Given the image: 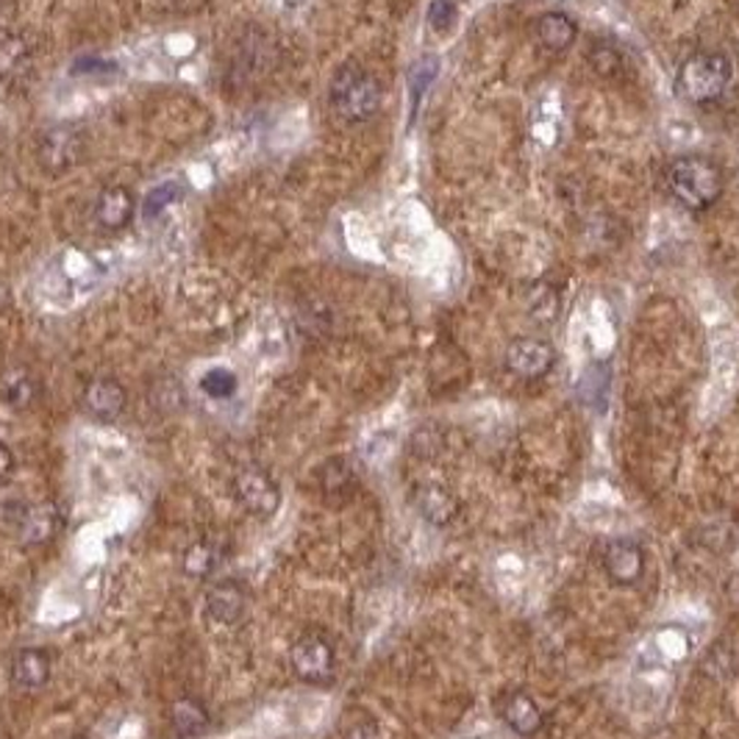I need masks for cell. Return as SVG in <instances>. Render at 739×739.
Masks as SVG:
<instances>
[{
	"label": "cell",
	"mask_w": 739,
	"mask_h": 739,
	"mask_svg": "<svg viewBox=\"0 0 739 739\" xmlns=\"http://www.w3.org/2000/svg\"><path fill=\"white\" fill-rule=\"evenodd\" d=\"M665 178H668L673 198L686 211H695V215L712 209L723 193L720 168L709 157H701V153H686V157L673 159Z\"/></svg>",
	"instance_id": "cell-1"
},
{
	"label": "cell",
	"mask_w": 739,
	"mask_h": 739,
	"mask_svg": "<svg viewBox=\"0 0 739 739\" xmlns=\"http://www.w3.org/2000/svg\"><path fill=\"white\" fill-rule=\"evenodd\" d=\"M328 97L345 123H367L379 115L384 90L373 72L361 65H343L331 81Z\"/></svg>",
	"instance_id": "cell-2"
},
{
	"label": "cell",
	"mask_w": 739,
	"mask_h": 739,
	"mask_svg": "<svg viewBox=\"0 0 739 739\" xmlns=\"http://www.w3.org/2000/svg\"><path fill=\"white\" fill-rule=\"evenodd\" d=\"M731 76L734 65L726 54L701 50L681 65L676 84H679L684 101L695 103V106H709V103L720 101L726 86L731 84Z\"/></svg>",
	"instance_id": "cell-3"
},
{
	"label": "cell",
	"mask_w": 739,
	"mask_h": 739,
	"mask_svg": "<svg viewBox=\"0 0 739 739\" xmlns=\"http://www.w3.org/2000/svg\"><path fill=\"white\" fill-rule=\"evenodd\" d=\"M289 665H292V673L301 681H307V684H328L334 679L337 654H334V645L323 634L309 632L292 643Z\"/></svg>",
	"instance_id": "cell-4"
},
{
	"label": "cell",
	"mask_w": 739,
	"mask_h": 739,
	"mask_svg": "<svg viewBox=\"0 0 739 739\" xmlns=\"http://www.w3.org/2000/svg\"><path fill=\"white\" fill-rule=\"evenodd\" d=\"M231 489H234L236 504L245 511H251L253 517L267 520V517H273L281 509V487H278L276 478L262 467L240 470V473L234 475Z\"/></svg>",
	"instance_id": "cell-5"
},
{
	"label": "cell",
	"mask_w": 739,
	"mask_h": 739,
	"mask_svg": "<svg viewBox=\"0 0 739 739\" xmlns=\"http://www.w3.org/2000/svg\"><path fill=\"white\" fill-rule=\"evenodd\" d=\"M504 365L511 376L526 381L545 379L556 365V350L547 339L540 337H520L511 339L504 354Z\"/></svg>",
	"instance_id": "cell-6"
},
{
	"label": "cell",
	"mask_w": 739,
	"mask_h": 739,
	"mask_svg": "<svg viewBox=\"0 0 739 739\" xmlns=\"http://www.w3.org/2000/svg\"><path fill=\"white\" fill-rule=\"evenodd\" d=\"M601 565L609 581L617 587H632L645 573V551L639 547V542L628 540V536H612L603 542Z\"/></svg>",
	"instance_id": "cell-7"
},
{
	"label": "cell",
	"mask_w": 739,
	"mask_h": 739,
	"mask_svg": "<svg viewBox=\"0 0 739 739\" xmlns=\"http://www.w3.org/2000/svg\"><path fill=\"white\" fill-rule=\"evenodd\" d=\"M206 614L217 625H236L247 612V592L234 578L215 581L204 596Z\"/></svg>",
	"instance_id": "cell-8"
},
{
	"label": "cell",
	"mask_w": 739,
	"mask_h": 739,
	"mask_svg": "<svg viewBox=\"0 0 739 739\" xmlns=\"http://www.w3.org/2000/svg\"><path fill=\"white\" fill-rule=\"evenodd\" d=\"M415 506L423 520L428 526H437V529L451 526L459 515V498L453 495V489H448L446 484L439 482L420 484L415 489Z\"/></svg>",
	"instance_id": "cell-9"
},
{
	"label": "cell",
	"mask_w": 739,
	"mask_h": 739,
	"mask_svg": "<svg viewBox=\"0 0 739 739\" xmlns=\"http://www.w3.org/2000/svg\"><path fill=\"white\" fill-rule=\"evenodd\" d=\"M126 403H128L126 386L117 379H106V376H103V379L90 381L84 390V409L101 423L117 420V417L126 412Z\"/></svg>",
	"instance_id": "cell-10"
},
{
	"label": "cell",
	"mask_w": 739,
	"mask_h": 739,
	"mask_svg": "<svg viewBox=\"0 0 739 739\" xmlns=\"http://www.w3.org/2000/svg\"><path fill=\"white\" fill-rule=\"evenodd\" d=\"M9 673H12V684L18 690H43L50 681V673H54V661H50V654L45 648H23L14 654Z\"/></svg>",
	"instance_id": "cell-11"
},
{
	"label": "cell",
	"mask_w": 739,
	"mask_h": 739,
	"mask_svg": "<svg viewBox=\"0 0 739 739\" xmlns=\"http://www.w3.org/2000/svg\"><path fill=\"white\" fill-rule=\"evenodd\" d=\"M500 717H504L506 726L517 734V737L531 739L540 734L542 728V709L531 701L526 692H509V695L500 697L498 704Z\"/></svg>",
	"instance_id": "cell-12"
},
{
	"label": "cell",
	"mask_w": 739,
	"mask_h": 739,
	"mask_svg": "<svg viewBox=\"0 0 739 739\" xmlns=\"http://www.w3.org/2000/svg\"><path fill=\"white\" fill-rule=\"evenodd\" d=\"M81 157V142L79 134L70 131V128H54L43 137L39 145V162L48 173H61V170H70L72 164L79 162Z\"/></svg>",
	"instance_id": "cell-13"
},
{
	"label": "cell",
	"mask_w": 739,
	"mask_h": 739,
	"mask_svg": "<svg viewBox=\"0 0 739 739\" xmlns=\"http://www.w3.org/2000/svg\"><path fill=\"white\" fill-rule=\"evenodd\" d=\"M56 531H59V509L54 504H28L14 534L25 545H45L54 540Z\"/></svg>",
	"instance_id": "cell-14"
},
{
	"label": "cell",
	"mask_w": 739,
	"mask_h": 739,
	"mask_svg": "<svg viewBox=\"0 0 739 739\" xmlns=\"http://www.w3.org/2000/svg\"><path fill=\"white\" fill-rule=\"evenodd\" d=\"M170 726H173L175 737L181 739H198L211 728V715L206 709L204 701L193 695L178 697L170 709Z\"/></svg>",
	"instance_id": "cell-15"
},
{
	"label": "cell",
	"mask_w": 739,
	"mask_h": 739,
	"mask_svg": "<svg viewBox=\"0 0 739 739\" xmlns=\"http://www.w3.org/2000/svg\"><path fill=\"white\" fill-rule=\"evenodd\" d=\"M134 209H137V204H134L131 189H128V187H108V189H103L101 198H97L95 215H97V220H101L103 229L120 231V229H126L128 223H131Z\"/></svg>",
	"instance_id": "cell-16"
},
{
	"label": "cell",
	"mask_w": 739,
	"mask_h": 739,
	"mask_svg": "<svg viewBox=\"0 0 739 739\" xmlns=\"http://www.w3.org/2000/svg\"><path fill=\"white\" fill-rule=\"evenodd\" d=\"M320 493L328 500H348L356 493V470L348 459H328L317 473Z\"/></svg>",
	"instance_id": "cell-17"
},
{
	"label": "cell",
	"mask_w": 739,
	"mask_h": 739,
	"mask_svg": "<svg viewBox=\"0 0 739 739\" xmlns=\"http://www.w3.org/2000/svg\"><path fill=\"white\" fill-rule=\"evenodd\" d=\"M536 36L547 50H565L576 43L578 28L567 14L562 12H545L536 20Z\"/></svg>",
	"instance_id": "cell-18"
},
{
	"label": "cell",
	"mask_w": 739,
	"mask_h": 739,
	"mask_svg": "<svg viewBox=\"0 0 739 739\" xmlns=\"http://www.w3.org/2000/svg\"><path fill=\"white\" fill-rule=\"evenodd\" d=\"M526 309H529V317L534 320V323H540V325L553 323V320L559 317V309H562L559 289L547 281L531 284L529 292H526Z\"/></svg>",
	"instance_id": "cell-19"
},
{
	"label": "cell",
	"mask_w": 739,
	"mask_h": 739,
	"mask_svg": "<svg viewBox=\"0 0 739 739\" xmlns=\"http://www.w3.org/2000/svg\"><path fill=\"white\" fill-rule=\"evenodd\" d=\"M31 50L23 36L12 31H0V79H18L28 67Z\"/></svg>",
	"instance_id": "cell-20"
},
{
	"label": "cell",
	"mask_w": 739,
	"mask_h": 739,
	"mask_svg": "<svg viewBox=\"0 0 739 739\" xmlns=\"http://www.w3.org/2000/svg\"><path fill=\"white\" fill-rule=\"evenodd\" d=\"M217 565H223V551L217 547V542L198 540L187 547L184 553V570L193 578H206L217 570Z\"/></svg>",
	"instance_id": "cell-21"
},
{
	"label": "cell",
	"mask_w": 739,
	"mask_h": 739,
	"mask_svg": "<svg viewBox=\"0 0 739 739\" xmlns=\"http://www.w3.org/2000/svg\"><path fill=\"white\" fill-rule=\"evenodd\" d=\"M36 395V384L25 370H12L0 381V397L12 406V409H25Z\"/></svg>",
	"instance_id": "cell-22"
},
{
	"label": "cell",
	"mask_w": 739,
	"mask_h": 739,
	"mask_svg": "<svg viewBox=\"0 0 739 739\" xmlns=\"http://www.w3.org/2000/svg\"><path fill=\"white\" fill-rule=\"evenodd\" d=\"M184 195H187V187H184L181 181H164V184H159V187H153L151 193H148V198H145L142 204V217L145 220H157V217H162V211L168 209V206L178 204Z\"/></svg>",
	"instance_id": "cell-23"
},
{
	"label": "cell",
	"mask_w": 739,
	"mask_h": 739,
	"mask_svg": "<svg viewBox=\"0 0 739 739\" xmlns=\"http://www.w3.org/2000/svg\"><path fill=\"white\" fill-rule=\"evenodd\" d=\"M439 76V59L437 56H423L415 67L409 70V90H412V112H417L420 106V97L428 86L434 84V79Z\"/></svg>",
	"instance_id": "cell-24"
},
{
	"label": "cell",
	"mask_w": 739,
	"mask_h": 739,
	"mask_svg": "<svg viewBox=\"0 0 739 739\" xmlns=\"http://www.w3.org/2000/svg\"><path fill=\"white\" fill-rule=\"evenodd\" d=\"M236 386H240V381H236V376L231 373V370H226V367H211L209 373L200 379V390L209 397H215V401L231 397L236 392Z\"/></svg>",
	"instance_id": "cell-25"
},
{
	"label": "cell",
	"mask_w": 739,
	"mask_h": 739,
	"mask_svg": "<svg viewBox=\"0 0 739 739\" xmlns=\"http://www.w3.org/2000/svg\"><path fill=\"white\" fill-rule=\"evenodd\" d=\"M589 65H592V70H596L601 79H617L620 72H623L625 61H623V56L612 48V45L598 43V45H592V50H589Z\"/></svg>",
	"instance_id": "cell-26"
},
{
	"label": "cell",
	"mask_w": 739,
	"mask_h": 739,
	"mask_svg": "<svg viewBox=\"0 0 739 739\" xmlns=\"http://www.w3.org/2000/svg\"><path fill=\"white\" fill-rule=\"evenodd\" d=\"M457 0H431L428 3V25H431L437 34H446V31L453 28V23H457Z\"/></svg>",
	"instance_id": "cell-27"
},
{
	"label": "cell",
	"mask_w": 739,
	"mask_h": 739,
	"mask_svg": "<svg viewBox=\"0 0 739 739\" xmlns=\"http://www.w3.org/2000/svg\"><path fill=\"white\" fill-rule=\"evenodd\" d=\"M343 739H381V728L376 720H356L345 728Z\"/></svg>",
	"instance_id": "cell-28"
},
{
	"label": "cell",
	"mask_w": 739,
	"mask_h": 739,
	"mask_svg": "<svg viewBox=\"0 0 739 739\" xmlns=\"http://www.w3.org/2000/svg\"><path fill=\"white\" fill-rule=\"evenodd\" d=\"M12 473H14V453L12 448L0 439V487L12 478Z\"/></svg>",
	"instance_id": "cell-29"
},
{
	"label": "cell",
	"mask_w": 739,
	"mask_h": 739,
	"mask_svg": "<svg viewBox=\"0 0 739 739\" xmlns=\"http://www.w3.org/2000/svg\"><path fill=\"white\" fill-rule=\"evenodd\" d=\"M112 70H117L115 61H97V59L79 61V65L72 67V72H76V76H90V72H112Z\"/></svg>",
	"instance_id": "cell-30"
},
{
	"label": "cell",
	"mask_w": 739,
	"mask_h": 739,
	"mask_svg": "<svg viewBox=\"0 0 739 739\" xmlns=\"http://www.w3.org/2000/svg\"><path fill=\"white\" fill-rule=\"evenodd\" d=\"M70 739H92V737H90V734H72Z\"/></svg>",
	"instance_id": "cell-31"
}]
</instances>
